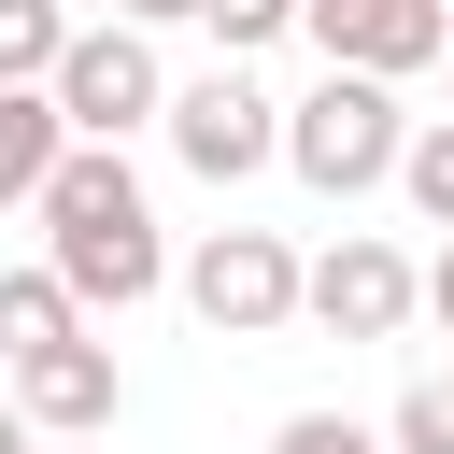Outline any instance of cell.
<instances>
[{
    "instance_id": "cell-1",
    "label": "cell",
    "mask_w": 454,
    "mask_h": 454,
    "mask_svg": "<svg viewBox=\"0 0 454 454\" xmlns=\"http://www.w3.org/2000/svg\"><path fill=\"white\" fill-rule=\"evenodd\" d=\"M43 255L71 270V298H85V312H128V298H156V284H170L156 199H142V170H128L114 142H71V156H57V184H43Z\"/></svg>"
},
{
    "instance_id": "cell-2",
    "label": "cell",
    "mask_w": 454,
    "mask_h": 454,
    "mask_svg": "<svg viewBox=\"0 0 454 454\" xmlns=\"http://www.w3.org/2000/svg\"><path fill=\"white\" fill-rule=\"evenodd\" d=\"M397 156H411L397 71L326 57V85H312V99H284V170H298L312 199H369V184H397Z\"/></svg>"
},
{
    "instance_id": "cell-3",
    "label": "cell",
    "mask_w": 454,
    "mask_h": 454,
    "mask_svg": "<svg viewBox=\"0 0 454 454\" xmlns=\"http://www.w3.org/2000/svg\"><path fill=\"white\" fill-rule=\"evenodd\" d=\"M57 114H71L85 142H128V128H156V114H170V71H156L142 14H99V28H71V57H57Z\"/></svg>"
},
{
    "instance_id": "cell-4",
    "label": "cell",
    "mask_w": 454,
    "mask_h": 454,
    "mask_svg": "<svg viewBox=\"0 0 454 454\" xmlns=\"http://www.w3.org/2000/svg\"><path fill=\"white\" fill-rule=\"evenodd\" d=\"M184 298H199L213 340H270L284 312H312V270H298L270 227H213V241L184 255Z\"/></svg>"
},
{
    "instance_id": "cell-5",
    "label": "cell",
    "mask_w": 454,
    "mask_h": 454,
    "mask_svg": "<svg viewBox=\"0 0 454 454\" xmlns=\"http://www.w3.org/2000/svg\"><path fill=\"white\" fill-rule=\"evenodd\" d=\"M170 156H184L199 184H255V170L284 156V99L241 85V71H199V85H170Z\"/></svg>"
},
{
    "instance_id": "cell-6",
    "label": "cell",
    "mask_w": 454,
    "mask_h": 454,
    "mask_svg": "<svg viewBox=\"0 0 454 454\" xmlns=\"http://www.w3.org/2000/svg\"><path fill=\"white\" fill-rule=\"evenodd\" d=\"M411 312H426V270H411L397 241L340 227V241L312 255V326H326V340H397Z\"/></svg>"
},
{
    "instance_id": "cell-7",
    "label": "cell",
    "mask_w": 454,
    "mask_h": 454,
    "mask_svg": "<svg viewBox=\"0 0 454 454\" xmlns=\"http://www.w3.org/2000/svg\"><path fill=\"white\" fill-rule=\"evenodd\" d=\"M326 57H355V71H426V57H454V0H312L298 14Z\"/></svg>"
},
{
    "instance_id": "cell-8",
    "label": "cell",
    "mask_w": 454,
    "mask_h": 454,
    "mask_svg": "<svg viewBox=\"0 0 454 454\" xmlns=\"http://www.w3.org/2000/svg\"><path fill=\"white\" fill-rule=\"evenodd\" d=\"M14 397L43 411V440H99L128 383H114V355H99L85 326H71V340H43V355H14Z\"/></svg>"
},
{
    "instance_id": "cell-9",
    "label": "cell",
    "mask_w": 454,
    "mask_h": 454,
    "mask_svg": "<svg viewBox=\"0 0 454 454\" xmlns=\"http://www.w3.org/2000/svg\"><path fill=\"white\" fill-rule=\"evenodd\" d=\"M71 142L85 128L57 114V85H0V213H43V184H57Z\"/></svg>"
},
{
    "instance_id": "cell-10",
    "label": "cell",
    "mask_w": 454,
    "mask_h": 454,
    "mask_svg": "<svg viewBox=\"0 0 454 454\" xmlns=\"http://www.w3.org/2000/svg\"><path fill=\"white\" fill-rule=\"evenodd\" d=\"M71 326H85V298H71V270H57V255L0 284V355H43V340H71Z\"/></svg>"
},
{
    "instance_id": "cell-11",
    "label": "cell",
    "mask_w": 454,
    "mask_h": 454,
    "mask_svg": "<svg viewBox=\"0 0 454 454\" xmlns=\"http://www.w3.org/2000/svg\"><path fill=\"white\" fill-rule=\"evenodd\" d=\"M71 57V0H0V85H57Z\"/></svg>"
},
{
    "instance_id": "cell-12",
    "label": "cell",
    "mask_w": 454,
    "mask_h": 454,
    "mask_svg": "<svg viewBox=\"0 0 454 454\" xmlns=\"http://www.w3.org/2000/svg\"><path fill=\"white\" fill-rule=\"evenodd\" d=\"M397 184H411V213H426V227H454V114H426V128H411Z\"/></svg>"
},
{
    "instance_id": "cell-13",
    "label": "cell",
    "mask_w": 454,
    "mask_h": 454,
    "mask_svg": "<svg viewBox=\"0 0 454 454\" xmlns=\"http://www.w3.org/2000/svg\"><path fill=\"white\" fill-rule=\"evenodd\" d=\"M383 440H397V454H454V369H426V383L383 411Z\"/></svg>"
},
{
    "instance_id": "cell-14",
    "label": "cell",
    "mask_w": 454,
    "mask_h": 454,
    "mask_svg": "<svg viewBox=\"0 0 454 454\" xmlns=\"http://www.w3.org/2000/svg\"><path fill=\"white\" fill-rule=\"evenodd\" d=\"M298 14H312V0H213L199 28H213L227 57H255V43H270V28H298Z\"/></svg>"
},
{
    "instance_id": "cell-15",
    "label": "cell",
    "mask_w": 454,
    "mask_h": 454,
    "mask_svg": "<svg viewBox=\"0 0 454 454\" xmlns=\"http://www.w3.org/2000/svg\"><path fill=\"white\" fill-rule=\"evenodd\" d=\"M270 454H397V440H369L355 411H284V440Z\"/></svg>"
},
{
    "instance_id": "cell-16",
    "label": "cell",
    "mask_w": 454,
    "mask_h": 454,
    "mask_svg": "<svg viewBox=\"0 0 454 454\" xmlns=\"http://www.w3.org/2000/svg\"><path fill=\"white\" fill-rule=\"evenodd\" d=\"M0 454H43V411L28 397H0Z\"/></svg>"
},
{
    "instance_id": "cell-17",
    "label": "cell",
    "mask_w": 454,
    "mask_h": 454,
    "mask_svg": "<svg viewBox=\"0 0 454 454\" xmlns=\"http://www.w3.org/2000/svg\"><path fill=\"white\" fill-rule=\"evenodd\" d=\"M426 312H440V340H454V241H440V270H426Z\"/></svg>"
},
{
    "instance_id": "cell-18",
    "label": "cell",
    "mask_w": 454,
    "mask_h": 454,
    "mask_svg": "<svg viewBox=\"0 0 454 454\" xmlns=\"http://www.w3.org/2000/svg\"><path fill=\"white\" fill-rule=\"evenodd\" d=\"M128 14H142V28H184V14H213V0H128Z\"/></svg>"
},
{
    "instance_id": "cell-19",
    "label": "cell",
    "mask_w": 454,
    "mask_h": 454,
    "mask_svg": "<svg viewBox=\"0 0 454 454\" xmlns=\"http://www.w3.org/2000/svg\"><path fill=\"white\" fill-rule=\"evenodd\" d=\"M71 14H128V0H71Z\"/></svg>"
}]
</instances>
